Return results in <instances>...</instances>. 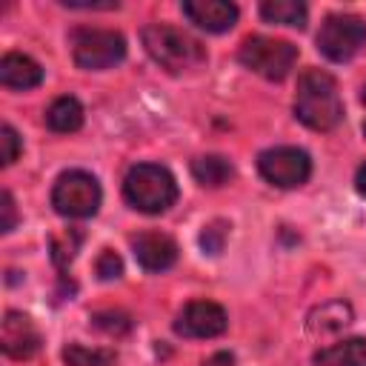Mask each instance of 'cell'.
<instances>
[{"label": "cell", "mask_w": 366, "mask_h": 366, "mask_svg": "<svg viewBox=\"0 0 366 366\" xmlns=\"http://www.w3.org/2000/svg\"><path fill=\"white\" fill-rule=\"evenodd\" d=\"M317 366H366V340L363 337H349L343 343L326 346L315 352Z\"/></svg>", "instance_id": "5bb4252c"}, {"label": "cell", "mask_w": 366, "mask_h": 366, "mask_svg": "<svg viewBox=\"0 0 366 366\" xmlns=\"http://www.w3.org/2000/svg\"><path fill=\"white\" fill-rule=\"evenodd\" d=\"M0 346L9 357L26 360L40 349V332L23 312H6L0 323Z\"/></svg>", "instance_id": "30bf717a"}, {"label": "cell", "mask_w": 366, "mask_h": 366, "mask_svg": "<svg viewBox=\"0 0 366 366\" xmlns=\"http://www.w3.org/2000/svg\"><path fill=\"white\" fill-rule=\"evenodd\" d=\"M234 363V357L229 355V352H214L212 357H206L200 366H232Z\"/></svg>", "instance_id": "d4e9b609"}, {"label": "cell", "mask_w": 366, "mask_h": 366, "mask_svg": "<svg viewBox=\"0 0 366 366\" xmlns=\"http://www.w3.org/2000/svg\"><path fill=\"white\" fill-rule=\"evenodd\" d=\"M51 206L63 217H92L100 206V183L80 169L63 172L51 189Z\"/></svg>", "instance_id": "8992f818"}, {"label": "cell", "mask_w": 366, "mask_h": 366, "mask_svg": "<svg viewBox=\"0 0 366 366\" xmlns=\"http://www.w3.org/2000/svg\"><path fill=\"white\" fill-rule=\"evenodd\" d=\"M94 272H97V277H100V280H114V277H120V274H123V260H120L112 249H103V252L97 254Z\"/></svg>", "instance_id": "603a6c76"}, {"label": "cell", "mask_w": 366, "mask_h": 366, "mask_svg": "<svg viewBox=\"0 0 366 366\" xmlns=\"http://www.w3.org/2000/svg\"><path fill=\"white\" fill-rule=\"evenodd\" d=\"M363 134H366V123H363Z\"/></svg>", "instance_id": "83f0119b"}, {"label": "cell", "mask_w": 366, "mask_h": 366, "mask_svg": "<svg viewBox=\"0 0 366 366\" xmlns=\"http://www.w3.org/2000/svg\"><path fill=\"white\" fill-rule=\"evenodd\" d=\"M295 114L303 126L315 132H329L343 120V103L337 94V83L323 69H306L297 77Z\"/></svg>", "instance_id": "6da1fadb"}, {"label": "cell", "mask_w": 366, "mask_h": 366, "mask_svg": "<svg viewBox=\"0 0 366 366\" xmlns=\"http://www.w3.org/2000/svg\"><path fill=\"white\" fill-rule=\"evenodd\" d=\"M43 80V69L26 54H6L0 60V83L9 89H34Z\"/></svg>", "instance_id": "4fadbf2b"}, {"label": "cell", "mask_w": 366, "mask_h": 366, "mask_svg": "<svg viewBox=\"0 0 366 366\" xmlns=\"http://www.w3.org/2000/svg\"><path fill=\"white\" fill-rule=\"evenodd\" d=\"M192 174L200 186H209V189H217L223 183H229L234 177V166L220 157V154H203L192 163Z\"/></svg>", "instance_id": "2e32d148"}, {"label": "cell", "mask_w": 366, "mask_h": 366, "mask_svg": "<svg viewBox=\"0 0 366 366\" xmlns=\"http://www.w3.org/2000/svg\"><path fill=\"white\" fill-rule=\"evenodd\" d=\"M360 100H363V106H366V86H363V92H360Z\"/></svg>", "instance_id": "4316f807"}, {"label": "cell", "mask_w": 366, "mask_h": 366, "mask_svg": "<svg viewBox=\"0 0 366 366\" xmlns=\"http://www.w3.org/2000/svg\"><path fill=\"white\" fill-rule=\"evenodd\" d=\"M0 212H3V220H0V232H3V234H9V232L14 229V223H17L14 200H11V194H9V192H3V194H0Z\"/></svg>", "instance_id": "cb8c5ba5"}, {"label": "cell", "mask_w": 366, "mask_h": 366, "mask_svg": "<svg viewBox=\"0 0 366 366\" xmlns=\"http://www.w3.org/2000/svg\"><path fill=\"white\" fill-rule=\"evenodd\" d=\"M126 200L146 214H160L177 200V183L166 166L157 163H137L126 172L123 180Z\"/></svg>", "instance_id": "3957f363"}, {"label": "cell", "mask_w": 366, "mask_h": 366, "mask_svg": "<svg viewBox=\"0 0 366 366\" xmlns=\"http://www.w3.org/2000/svg\"><path fill=\"white\" fill-rule=\"evenodd\" d=\"M20 149H23L20 134L6 123V126L0 129V163H3V166H11V163L17 160V154H20Z\"/></svg>", "instance_id": "7402d4cb"}, {"label": "cell", "mask_w": 366, "mask_h": 366, "mask_svg": "<svg viewBox=\"0 0 366 366\" xmlns=\"http://www.w3.org/2000/svg\"><path fill=\"white\" fill-rule=\"evenodd\" d=\"M71 54L80 69L100 71L126 57V40L109 29H77L71 31Z\"/></svg>", "instance_id": "5b68a950"}, {"label": "cell", "mask_w": 366, "mask_h": 366, "mask_svg": "<svg viewBox=\"0 0 366 366\" xmlns=\"http://www.w3.org/2000/svg\"><path fill=\"white\" fill-rule=\"evenodd\" d=\"M237 57L254 74H260L266 80H283L292 71L295 60H297V46H292L289 40H274V37L254 34V37H246L240 43Z\"/></svg>", "instance_id": "277c9868"}, {"label": "cell", "mask_w": 366, "mask_h": 366, "mask_svg": "<svg viewBox=\"0 0 366 366\" xmlns=\"http://www.w3.org/2000/svg\"><path fill=\"white\" fill-rule=\"evenodd\" d=\"M260 14L269 23L295 26V29L306 26V6L300 0H266V3H260Z\"/></svg>", "instance_id": "ac0fdd59"}, {"label": "cell", "mask_w": 366, "mask_h": 366, "mask_svg": "<svg viewBox=\"0 0 366 366\" xmlns=\"http://www.w3.org/2000/svg\"><path fill=\"white\" fill-rule=\"evenodd\" d=\"M66 366H114L117 355L112 349H89L80 343H69L63 349Z\"/></svg>", "instance_id": "d6986e66"}, {"label": "cell", "mask_w": 366, "mask_h": 366, "mask_svg": "<svg viewBox=\"0 0 366 366\" xmlns=\"http://www.w3.org/2000/svg\"><path fill=\"white\" fill-rule=\"evenodd\" d=\"M183 14L206 31H229L237 23V6L226 0H183Z\"/></svg>", "instance_id": "7c38bea8"}, {"label": "cell", "mask_w": 366, "mask_h": 366, "mask_svg": "<svg viewBox=\"0 0 366 366\" xmlns=\"http://www.w3.org/2000/svg\"><path fill=\"white\" fill-rule=\"evenodd\" d=\"M226 234H229V223H226V220H214V223L203 226V232H200V246H203V252L220 254V252H223V243H226Z\"/></svg>", "instance_id": "ffe728a7"}, {"label": "cell", "mask_w": 366, "mask_h": 366, "mask_svg": "<svg viewBox=\"0 0 366 366\" xmlns=\"http://www.w3.org/2000/svg\"><path fill=\"white\" fill-rule=\"evenodd\" d=\"M355 189L366 197V163H363V166L357 169V174H355Z\"/></svg>", "instance_id": "484cf974"}, {"label": "cell", "mask_w": 366, "mask_h": 366, "mask_svg": "<svg viewBox=\"0 0 366 366\" xmlns=\"http://www.w3.org/2000/svg\"><path fill=\"white\" fill-rule=\"evenodd\" d=\"M46 123L51 132H60V134L77 132L83 126V106L74 97H57L46 112Z\"/></svg>", "instance_id": "e0dca14e"}, {"label": "cell", "mask_w": 366, "mask_h": 366, "mask_svg": "<svg viewBox=\"0 0 366 366\" xmlns=\"http://www.w3.org/2000/svg\"><path fill=\"white\" fill-rule=\"evenodd\" d=\"M143 46L166 71H189L206 60V49L200 40H194L183 29L163 23H152L143 29Z\"/></svg>", "instance_id": "7a4b0ae2"}, {"label": "cell", "mask_w": 366, "mask_h": 366, "mask_svg": "<svg viewBox=\"0 0 366 366\" xmlns=\"http://www.w3.org/2000/svg\"><path fill=\"white\" fill-rule=\"evenodd\" d=\"M349 323H352V309L343 300H329V303L317 306L306 320L309 332H315V335H332V332H340Z\"/></svg>", "instance_id": "9a60e30c"}, {"label": "cell", "mask_w": 366, "mask_h": 366, "mask_svg": "<svg viewBox=\"0 0 366 366\" xmlns=\"http://www.w3.org/2000/svg\"><path fill=\"white\" fill-rule=\"evenodd\" d=\"M229 326L223 306L212 300H192L174 317V332L183 337H217Z\"/></svg>", "instance_id": "9c48e42d"}, {"label": "cell", "mask_w": 366, "mask_h": 366, "mask_svg": "<svg viewBox=\"0 0 366 366\" xmlns=\"http://www.w3.org/2000/svg\"><path fill=\"white\" fill-rule=\"evenodd\" d=\"M132 249H134V257L137 263L146 269V272H166L174 266L177 260V246L169 234L163 232H140L134 240H132Z\"/></svg>", "instance_id": "8fae6325"}, {"label": "cell", "mask_w": 366, "mask_h": 366, "mask_svg": "<svg viewBox=\"0 0 366 366\" xmlns=\"http://www.w3.org/2000/svg\"><path fill=\"white\" fill-rule=\"evenodd\" d=\"M366 46V23L355 14H329L317 31V49L335 60L346 63Z\"/></svg>", "instance_id": "52a82bcc"}, {"label": "cell", "mask_w": 366, "mask_h": 366, "mask_svg": "<svg viewBox=\"0 0 366 366\" xmlns=\"http://www.w3.org/2000/svg\"><path fill=\"white\" fill-rule=\"evenodd\" d=\"M257 169L263 174V180H269L272 186H280V189H295L300 183L309 180L312 174V160L303 149H295V146H274V149H266L260 157H257Z\"/></svg>", "instance_id": "ba28073f"}, {"label": "cell", "mask_w": 366, "mask_h": 366, "mask_svg": "<svg viewBox=\"0 0 366 366\" xmlns=\"http://www.w3.org/2000/svg\"><path fill=\"white\" fill-rule=\"evenodd\" d=\"M92 323L109 335H123L132 329V320L123 312H97V315H92Z\"/></svg>", "instance_id": "44dd1931"}]
</instances>
